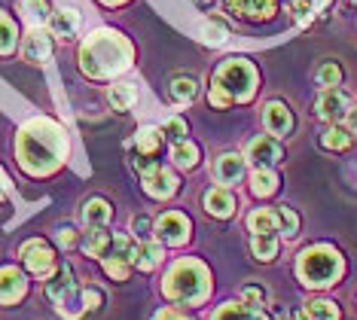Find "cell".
I'll use <instances>...</instances> for the list:
<instances>
[{"mask_svg":"<svg viewBox=\"0 0 357 320\" xmlns=\"http://www.w3.org/2000/svg\"><path fill=\"white\" fill-rule=\"evenodd\" d=\"M19 162L25 165L31 174H43V171L55 168L64 155V135L59 125L46 119H34L19 131Z\"/></svg>","mask_w":357,"mask_h":320,"instance_id":"6da1fadb","label":"cell"},{"mask_svg":"<svg viewBox=\"0 0 357 320\" xmlns=\"http://www.w3.org/2000/svg\"><path fill=\"white\" fill-rule=\"evenodd\" d=\"M132 64V46L116 31H98L79 49V68L89 77H113Z\"/></svg>","mask_w":357,"mask_h":320,"instance_id":"7a4b0ae2","label":"cell"},{"mask_svg":"<svg viewBox=\"0 0 357 320\" xmlns=\"http://www.w3.org/2000/svg\"><path fill=\"white\" fill-rule=\"evenodd\" d=\"M257 89V70L254 64L245 59H229L220 64V70L214 73V83H211V104L217 110H226L235 101H248Z\"/></svg>","mask_w":357,"mask_h":320,"instance_id":"3957f363","label":"cell"},{"mask_svg":"<svg viewBox=\"0 0 357 320\" xmlns=\"http://www.w3.org/2000/svg\"><path fill=\"white\" fill-rule=\"evenodd\" d=\"M205 290H208V272L202 262L183 259L165 277V293L174 302H199L205 296Z\"/></svg>","mask_w":357,"mask_h":320,"instance_id":"277c9868","label":"cell"},{"mask_svg":"<svg viewBox=\"0 0 357 320\" xmlns=\"http://www.w3.org/2000/svg\"><path fill=\"white\" fill-rule=\"evenodd\" d=\"M296 272L308 287H327L342 272V259L333 247H312L299 257Z\"/></svg>","mask_w":357,"mask_h":320,"instance_id":"5b68a950","label":"cell"},{"mask_svg":"<svg viewBox=\"0 0 357 320\" xmlns=\"http://www.w3.org/2000/svg\"><path fill=\"white\" fill-rule=\"evenodd\" d=\"M144 165L137 162V168H141V180H144V190H147L150 195H156V199H168L174 190H177V180L168 168L156 165V162L150 159V155H141Z\"/></svg>","mask_w":357,"mask_h":320,"instance_id":"8992f818","label":"cell"},{"mask_svg":"<svg viewBox=\"0 0 357 320\" xmlns=\"http://www.w3.org/2000/svg\"><path fill=\"white\" fill-rule=\"evenodd\" d=\"M348 113V98L342 89H336V86H327L321 92L318 98V116L321 119H327V122H339Z\"/></svg>","mask_w":357,"mask_h":320,"instance_id":"52a82bcc","label":"cell"},{"mask_svg":"<svg viewBox=\"0 0 357 320\" xmlns=\"http://www.w3.org/2000/svg\"><path fill=\"white\" fill-rule=\"evenodd\" d=\"M22 257H25V266L34 275H50L55 268V257L43 241H28L25 247H22Z\"/></svg>","mask_w":357,"mask_h":320,"instance_id":"ba28073f","label":"cell"},{"mask_svg":"<svg viewBox=\"0 0 357 320\" xmlns=\"http://www.w3.org/2000/svg\"><path fill=\"white\" fill-rule=\"evenodd\" d=\"M52 55V40L46 37V31L34 28L31 34L22 40V59L31 61V64H43L46 59Z\"/></svg>","mask_w":357,"mask_h":320,"instance_id":"9c48e42d","label":"cell"},{"mask_svg":"<svg viewBox=\"0 0 357 320\" xmlns=\"http://www.w3.org/2000/svg\"><path fill=\"white\" fill-rule=\"evenodd\" d=\"M156 232L162 241H168V244H181L186 241V232H190V223H186V217L183 213H162L159 217V223H156Z\"/></svg>","mask_w":357,"mask_h":320,"instance_id":"30bf717a","label":"cell"},{"mask_svg":"<svg viewBox=\"0 0 357 320\" xmlns=\"http://www.w3.org/2000/svg\"><path fill=\"white\" fill-rule=\"evenodd\" d=\"M263 122H266V131H269V135H275V137H284L290 128H294V116H290V110H287V107H284L281 101L266 104Z\"/></svg>","mask_w":357,"mask_h":320,"instance_id":"8fae6325","label":"cell"},{"mask_svg":"<svg viewBox=\"0 0 357 320\" xmlns=\"http://www.w3.org/2000/svg\"><path fill=\"white\" fill-rule=\"evenodd\" d=\"M248 159L259 168L275 165V162L281 159V146L275 137H257V141H250V146H248Z\"/></svg>","mask_w":357,"mask_h":320,"instance_id":"7c38bea8","label":"cell"},{"mask_svg":"<svg viewBox=\"0 0 357 320\" xmlns=\"http://www.w3.org/2000/svg\"><path fill=\"white\" fill-rule=\"evenodd\" d=\"M214 177L220 180L223 186L238 183V180L245 177V159H241V155H235V153L220 155V159H217V165H214Z\"/></svg>","mask_w":357,"mask_h":320,"instance_id":"4fadbf2b","label":"cell"},{"mask_svg":"<svg viewBox=\"0 0 357 320\" xmlns=\"http://www.w3.org/2000/svg\"><path fill=\"white\" fill-rule=\"evenodd\" d=\"M235 15L245 19H269L275 13V0H226Z\"/></svg>","mask_w":357,"mask_h":320,"instance_id":"5bb4252c","label":"cell"},{"mask_svg":"<svg viewBox=\"0 0 357 320\" xmlns=\"http://www.w3.org/2000/svg\"><path fill=\"white\" fill-rule=\"evenodd\" d=\"M25 293V277H22L15 268H0V302H15Z\"/></svg>","mask_w":357,"mask_h":320,"instance_id":"9a60e30c","label":"cell"},{"mask_svg":"<svg viewBox=\"0 0 357 320\" xmlns=\"http://www.w3.org/2000/svg\"><path fill=\"white\" fill-rule=\"evenodd\" d=\"M79 28V13L77 10H55L50 15V31L55 37H74Z\"/></svg>","mask_w":357,"mask_h":320,"instance_id":"2e32d148","label":"cell"},{"mask_svg":"<svg viewBox=\"0 0 357 320\" xmlns=\"http://www.w3.org/2000/svg\"><path fill=\"white\" fill-rule=\"evenodd\" d=\"M205 208L208 213H214V217H229L232 208H235V199H232V192L229 190H208L205 192Z\"/></svg>","mask_w":357,"mask_h":320,"instance_id":"e0dca14e","label":"cell"},{"mask_svg":"<svg viewBox=\"0 0 357 320\" xmlns=\"http://www.w3.org/2000/svg\"><path fill=\"white\" fill-rule=\"evenodd\" d=\"M83 220H86V226H89V229H101V226H107V220H110V204L104 201V199L86 201Z\"/></svg>","mask_w":357,"mask_h":320,"instance_id":"ac0fdd59","label":"cell"},{"mask_svg":"<svg viewBox=\"0 0 357 320\" xmlns=\"http://www.w3.org/2000/svg\"><path fill=\"white\" fill-rule=\"evenodd\" d=\"M113 244V238L104 232V226L101 229H89V235H86V241H83V250L89 253V257H107V247Z\"/></svg>","mask_w":357,"mask_h":320,"instance_id":"d6986e66","label":"cell"},{"mask_svg":"<svg viewBox=\"0 0 357 320\" xmlns=\"http://www.w3.org/2000/svg\"><path fill=\"white\" fill-rule=\"evenodd\" d=\"M250 250H254L257 259H275V253H278V238L275 232H254V241H250Z\"/></svg>","mask_w":357,"mask_h":320,"instance_id":"ffe728a7","label":"cell"},{"mask_svg":"<svg viewBox=\"0 0 357 320\" xmlns=\"http://www.w3.org/2000/svg\"><path fill=\"white\" fill-rule=\"evenodd\" d=\"M172 159L177 168H196L199 165V146L190 141H177L172 146Z\"/></svg>","mask_w":357,"mask_h":320,"instance_id":"44dd1931","label":"cell"},{"mask_svg":"<svg viewBox=\"0 0 357 320\" xmlns=\"http://www.w3.org/2000/svg\"><path fill=\"white\" fill-rule=\"evenodd\" d=\"M248 226L250 232H278V213H275V208L254 211L248 217Z\"/></svg>","mask_w":357,"mask_h":320,"instance_id":"7402d4cb","label":"cell"},{"mask_svg":"<svg viewBox=\"0 0 357 320\" xmlns=\"http://www.w3.org/2000/svg\"><path fill=\"white\" fill-rule=\"evenodd\" d=\"M162 141H165V135H162V128H141L137 131V137H135V144H137V150H141L144 155H156L159 153V146Z\"/></svg>","mask_w":357,"mask_h":320,"instance_id":"603a6c76","label":"cell"},{"mask_svg":"<svg viewBox=\"0 0 357 320\" xmlns=\"http://www.w3.org/2000/svg\"><path fill=\"white\" fill-rule=\"evenodd\" d=\"M74 287H77L74 284V275L61 272L50 287H46V296H50L52 302H59V305H64V302H68V293H74Z\"/></svg>","mask_w":357,"mask_h":320,"instance_id":"cb8c5ba5","label":"cell"},{"mask_svg":"<svg viewBox=\"0 0 357 320\" xmlns=\"http://www.w3.org/2000/svg\"><path fill=\"white\" fill-rule=\"evenodd\" d=\"M110 104L116 107V110H128L135 101H137V89L135 86H128V83H116V86H110Z\"/></svg>","mask_w":357,"mask_h":320,"instance_id":"d4e9b609","label":"cell"},{"mask_svg":"<svg viewBox=\"0 0 357 320\" xmlns=\"http://www.w3.org/2000/svg\"><path fill=\"white\" fill-rule=\"evenodd\" d=\"M257 317H259V320H266L257 308L245 305V302H241V305H223V308L214 314V320H257Z\"/></svg>","mask_w":357,"mask_h":320,"instance_id":"484cf974","label":"cell"},{"mask_svg":"<svg viewBox=\"0 0 357 320\" xmlns=\"http://www.w3.org/2000/svg\"><path fill=\"white\" fill-rule=\"evenodd\" d=\"M250 190H254V195H269L278 190V177L269 168H257L254 177H250Z\"/></svg>","mask_w":357,"mask_h":320,"instance_id":"4316f807","label":"cell"},{"mask_svg":"<svg viewBox=\"0 0 357 320\" xmlns=\"http://www.w3.org/2000/svg\"><path fill=\"white\" fill-rule=\"evenodd\" d=\"M226 37H229V28H226L220 19H205V24H202V40H205L208 46H220V43H226Z\"/></svg>","mask_w":357,"mask_h":320,"instance_id":"83f0119b","label":"cell"},{"mask_svg":"<svg viewBox=\"0 0 357 320\" xmlns=\"http://www.w3.org/2000/svg\"><path fill=\"white\" fill-rule=\"evenodd\" d=\"M196 92H199V83L192 77H177L172 83V98L181 104H190L192 98H196Z\"/></svg>","mask_w":357,"mask_h":320,"instance_id":"f1b7e54d","label":"cell"},{"mask_svg":"<svg viewBox=\"0 0 357 320\" xmlns=\"http://www.w3.org/2000/svg\"><path fill=\"white\" fill-rule=\"evenodd\" d=\"M305 314H308V320H339L336 305L327 299H312L305 305Z\"/></svg>","mask_w":357,"mask_h":320,"instance_id":"f546056e","label":"cell"},{"mask_svg":"<svg viewBox=\"0 0 357 320\" xmlns=\"http://www.w3.org/2000/svg\"><path fill=\"white\" fill-rule=\"evenodd\" d=\"M162 262V247L156 241H144L141 247H137V268H153V266H159Z\"/></svg>","mask_w":357,"mask_h":320,"instance_id":"4dcf8cb0","label":"cell"},{"mask_svg":"<svg viewBox=\"0 0 357 320\" xmlns=\"http://www.w3.org/2000/svg\"><path fill=\"white\" fill-rule=\"evenodd\" d=\"M101 266H104V272H107L113 281H126V277H128V266H132V262H126L123 257H110V253H107V257L101 259Z\"/></svg>","mask_w":357,"mask_h":320,"instance_id":"1f68e13d","label":"cell"},{"mask_svg":"<svg viewBox=\"0 0 357 320\" xmlns=\"http://www.w3.org/2000/svg\"><path fill=\"white\" fill-rule=\"evenodd\" d=\"M13 46H15V24L10 15L0 13V55L13 52Z\"/></svg>","mask_w":357,"mask_h":320,"instance_id":"d6a6232c","label":"cell"},{"mask_svg":"<svg viewBox=\"0 0 357 320\" xmlns=\"http://www.w3.org/2000/svg\"><path fill=\"white\" fill-rule=\"evenodd\" d=\"M25 10H28V19H31V24H46L50 22V6H46V0H25Z\"/></svg>","mask_w":357,"mask_h":320,"instance_id":"836d02e7","label":"cell"},{"mask_svg":"<svg viewBox=\"0 0 357 320\" xmlns=\"http://www.w3.org/2000/svg\"><path fill=\"white\" fill-rule=\"evenodd\" d=\"M348 144H351V137H348L345 128H336V125H333L327 135H324V146H327V150H345Z\"/></svg>","mask_w":357,"mask_h":320,"instance_id":"e575fe53","label":"cell"},{"mask_svg":"<svg viewBox=\"0 0 357 320\" xmlns=\"http://www.w3.org/2000/svg\"><path fill=\"white\" fill-rule=\"evenodd\" d=\"M162 135H165L172 144L183 141V135H186V122H183L181 116H172V119L165 122V125H162Z\"/></svg>","mask_w":357,"mask_h":320,"instance_id":"d590c367","label":"cell"},{"mask_svg":"<svg viewBox=\"0 0 357 320\" xmlns=\"http://www.w3.org/2000/svg\"><path fill=\"white\" fill-rule=\"evenodd\" d=\"M339 79H342L339 64H324V68L318 70V83L321 86H339Z\"/></svg>","mask_w":357,"mask_h":320,"instance_id":"8d00e7d4","label":"cell"},{"mask_svg":"<svg viewBox=\"0 0 357 320\" xmlns=\"http://www.w3.org/2000/svg\"><path fill=\"white\" fill-rule=\"evenodd\" d=\"M241 299H245V305L263 311V290H257V287H245V290H241Z\"/></svg>","mask_w":357,"mask_h":320,"instance_id":"74e56055","label":"cell"},{"mask_svg":"<svg viewBox=\"0 0 357 320\" xmlns=\"http://www.w3.org/2000/svg\"><path fill=\"white\" fill-rule=\"evenodd\" d=\"M132 229H135L137 238H144V241H150V238H153V223H150L147 217H135L132 220Z\"/></svg>","mask_w":357,"mask_h":320,"instance_id":"f35d334b","label":"cell"},{"mask_svg":"<svg viewBox=\"0 0 357 320\" xmlns=\"http://www.w3.org/2000/svg\"><path fill=\"white\" fill-rule=\"evenodd\" d=\"M83 302H86V308H98L101 305V293L98 290H83Z\"/></svg>","mask_w":357,"mask_h":320,"instance_id":"ab89813d","label":"cell"},{"mask_svg":"<svg viewBox=\"0 0 357 320\" xmlns=\"http://www.w3.org/2000/svg\"><path fill=\"white\" fill-rule=\"evenodd\" d=\"M156 320H190V317H183L181 311H174V308H165V311H159Z\"/></svg>","mask_w":357,"mask_h":320,"instance_id":"60d3db41","label":"cell"},{"mask_svg":"<svg viewBox=\"0 0 357 320\" xmlns=\"http://www.w3.org/2000/svg\"><path fill=\"white\" fill-rule=\"evenodd\" d=\"M61 244H64V247H74V244H77V235H74V232H61Z\"/></svg>","mask_w":357,"mask_h":320,"instance_id":"b9f144b4","label":"cell"},{"mask_svg":"<svg viewBox=\"0 0 357 320\" xmlns=\"http://www.w3.org/2000/svg\"><path fill=\"white\" fill-rule=\"evenodd\" d=\"M348 128L357 135V107H354V110H348Z\"/></svg>","mask_w":357,"mask_h":320,"instance_id":"7bdbcfd3","label":"cell"},{"mask_svg":"<svg viewBox=\"0 0 357 320\" xmlns=\"http://www.w3.org/2000/svg\"><path fill=\"white\" fill-rule=\"evenodd\" d=\"M296 320H308V314L305 311H296Z\"/></svg>","mask_w":357,"mask_h":320,"instance_id":"ee69618b","label":"cell"},{"mask_svg":"<svg viewBox=\"0 0 357 320\" xmlns=\"http://www.w3.org/2000/svg\"><path fill=\"white\" fill-rule=\"evenodd\" d=\"M104 3H123V0H104Z\"/></svg>","mask_w":357,"mask_h":320,"instance_id":"f6af8a7d","label":"cell"},{"mask_svg":"<svg viewBox=\"0 0 357 320\" xmlns=\"http://www.w3.org/2000/svg\"><path fill=\"white\" fill-rule=\"evenodd\" d=\"M202 3H208V0H202Z\"/></svg>","mask_w":357,"mask_h":320,"instance_id":"bcb514c9","label":"cell"},{"mask_svg":"<svg viewBox=\"0 0 357 320\" xmlns=\"http://www.w3.org/2000/svg\"><path fill=\"white\" fill-rule=\"evenodd\" d=\"M354 3H357V0H354Z\"/></svg>","mask_w":357,"mask_h":320,"instance_id":"7dc6e473","label":"cell"}]
</instances>
